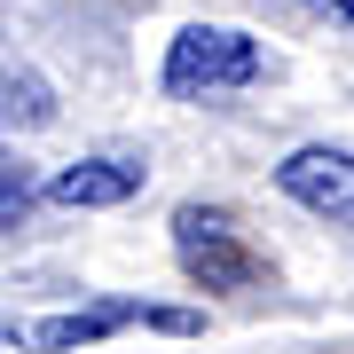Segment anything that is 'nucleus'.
Segmentation results:
<instances>
[{
    "label": "nucleus",
    "mask_w": 354,
    "mask_h": 354,
    "mask_svg": "<svg viewBox=\"0 0 354 354\" xmlns=\"http://www.w3.org/2000/svg\"><path fill=\"white\" fill-rule=\"evenodd\" d=\"M260 71H268L260 39H244V32H228V24H189L174 48H165L158 87L174 95V102H221V95L260 87Z\"/></svg>",
    "instance_id": "obj_1"
},
{
    "label": "nucleus",
    "mask_w": 354,
    "mask_h": 354,
    "mask_svg": "<svg viewBox=\"0 0 354 354\" xmlns=\"http://www.w3.org/2000/svg\"><path fill=\"white\" fill-rule=\"evenodd\" d=\"M127 323H150V330H174V339H189L205 315H197V307L102 299V307H79V315H39V323H24V330H8V346H24V354H71V346H95V339H111V330H127Z\"/></svg>",
    "instance_id": "obj_2"
},
{
    "label": "nucleus",
    "mask_w": 354,
    "mask_h": 354,
    "mask_svg": "<svg viewBox=\"0 0 354 354\" xmlns=\"http://www.w3.org/2000/svg\"><path fill=\"white\" fill-rule=\"evenodd\" d=\"M174 260H181V276L205 283V291H244L260 276L252 244L236 236V221H228L221 205H181L174 213Z\"/></svg>",
    "instance_id": "obj_3"
},
{
    "label": "nucleus",
    "mask_w": 354,
    "mask_h": 354,
    "mask_svg": "<svg viewBox=\"0 0 354 354\" xmlns=\"http://www.w3.org/2000/svg\"><path fill=\"white\" fill-rule=\"evenodd\" d=\"M276 189L291 205H307L330 228H354V150H330V142H307L276 165Z\"/></svg>",
    "instance_id": "obj_4"
},
{
    "label": "nucleus",
    "mask_w": 354,
    "mask_h": 354,
    "mask_svg": "<svg viewBox=\"0 0 354 354\" xmlns=\"http://www.w3.org/2000/svg\"><path fill=\"white\" fill-rule=\"evenodd\" d=\"M134 189H142L134 158H79V165H64V174L48 181L55 205H127Z\"/></svg>",
    "instance_id": "obj_5"
},
{
    "label": "nucleus",
    "mask_w": 354,
    "mask_h": 354,
    "mask_svg": "<svg viewBox=\"0 0 354 354\" xmlns=\"http://www.w3.org/2000/svg\"><path fill=\"white\" fill-rule=\"evenodd\" d=\"M55 118V95H48V79H39L32 64H8V127H48Z\"/></svg>",
    "instance_id": "obj_6"
},
{
    "label": "nucleus",
    "mask_w": 354,
    "mask_h": 354,
    "mask_svg": "<svg viewBox=\"0 0 354 354\" xmlns=\"http://www.w3.org/2000/svg\"><path fill=\"white\" fill-rule=\"evenodd\" d=\"M24 213H32V181H24V174H16V165H8V181H0V221L16 228Z\"/></svg>",
    "instance_id": "obj_7"
},
{
    "label": "nucleus",
    "mask_w": 354,
    "mask_h": 354,
    "mask_svg": "<svg viewBox=\"0 0 354 354\" xmlns=\"http://www.w3.org/2000/svg\"><path fill=\"white\" fill-rule=\"evenodd\" d=\"M307 8H323V16H339V24H354V0H307Z\"/></svg>",
    "instance_id": "obj_8"
}]
</instances>
